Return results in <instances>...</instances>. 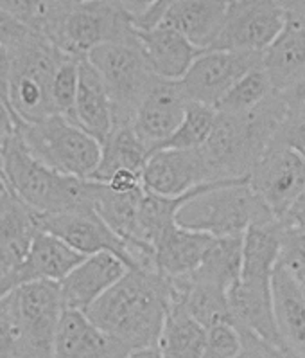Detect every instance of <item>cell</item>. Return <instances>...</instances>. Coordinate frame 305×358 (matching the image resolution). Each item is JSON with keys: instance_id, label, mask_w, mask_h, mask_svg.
I'll return each instance as SVG.
<instances>
[{"instance_id": "obj_1", "label": "cell", "mask_w": 305, "mask_h": 358, "mask_svg": "<svg viewBox=\"0 0 305 358\" xmlns=\"http://www.w3.org/2000/svg\"><path fill=\"white\" fill-rule=\"evenodd\" d=\"M169 304L168 279L153 270L130 268L84 313L113 341L135 353L156 348Z\"/></svg>"}, {"instance_id": "obj_2", "label": "cell", "mask_w": 305, "mask_h": 358, "mask_svg": "<svg viewBox=\"0 0 305 358\" xmlns=\"http://www.w3.org/2000/svg\"><path fill=\"white\" fill-rule=\"evenodd\" d=\"M285 112L288 106L276 90L246 112H218L210 137L200 148L210 182L250 177L275 139Z\"/></svg>"}, {"instance_id": "obj_3", "label": "cell", "mask_w": 305, "mask_h": 358, "mask_svg": "<svg viewBox=\"0 0 305 358\" xmlns=\"http://www.w3.org/2000/svg\"><path fill=\"white\" fill-rule=\"evenodd\" d=\"M6 191L36 215L94 209V180L50 169L31 155L18 131L0 150Z\"/></svg>"}, {"instance_id": "obj_4", "label": "cell", "mask_w": 305, "mask_h": 358, "mask_svg": "<svg viewBox=\"0 0 305 358\" xmlns=\"http://www.w3.org/2000/svg\"><path fill=\"white\" fill-rule=\"evenodd\" d=\"M135 15L119 0H58L38 33L59 51L87 58L99 45L135 38Z\"/></svg>"}, {"instance_id": "obj_5", "label": "cell", "mask_w": 305, "mask_h": 358, "mask_svg": "<svg viewBox=\"0 0 305 358\" xmlns=\"http://www.w3.org/2000/svg\"><path fill=\"white\" fill-rule=\"evenodd\" d=\"M275 218L251 191L248 178L209 182L176 215L178 225L214 238L243 236L248 227Z\"/></svg>"}, {"instance_id": "obj_6", "label": "cell", "mask_w": 305, "mask_h": 358, "mask_svg": "<svg viewBox=\"0 0 305 358\" xmlns=\"http://www.w3.org/2000/svg\"><path fill=\"white\" fill-rule=\"evenodd\" d=\"M67 56L38 33L13 49L9 106L18 122H36L54 115L52 81Z\"/></svg>"}, {"instance_id": "obj_7", "label": "cell", "mask_w": 305, "mask_h": 358, "mask_svg": "<svg viewBox=\"0 0 305 358\" xmlns=\"http://www.w3.org/2000/svg\"><path fill=\"white\" fill-rule=\"evenodd\" d=\"M24 146L54 171L92 178L101 159V143L74 122L54 114L36 122H18Z\"/></svg>"}, {"instance_id": "obj_8", "label": "cell", "mask_w": 305, "mask_h": 358, "mask_svg": "<svg viewBox=\"0 0 305 358\" xmlns=\"http://www.w3.org/2000/svg\"><path fill=\"white\" fill-rule=\"evenodd\" d=\"M87 58L105 83L112 101L113 124L133 121L138 105L156 80L144 59L137 36L96 47Z\"/></svg>"}, {"instance_id": "obj_9", "label": "cell", "mask_w": 305, "mask_h": 358, "mask_svg": "<svg viewBox=\"0 0 305 358\" xmlns=\"http://www.w3.org/2000/svg\"><path fill=\"white\" fill-rule=\"evenodd\" d=\"M288 20L281 0H230L210 49L264 55Z\"/></svg>"}, {"instance_id": "obj_10", "label": "cell", "mask_w": 305, "mask_h": 358, "mask_svg": "<svg viewBox=\"0 0 305 358\" xmlns=\"http://www.w3.org/2000/svg\"><path fill=\"white\" fill-rule=\"evenodd\" d=\"M20 315L18 358H54V341L63 299L59 282L34 281L15 288Z\"/></svg>"}, {"instance_id": "obj_11", "label": "cell", "mask_w": 305, "mask_h": 358, "mask_svg": "<svg viewBox=\"0 0 305 358\" xmlns=\"http://www.w3.org/2000/svg\"><path fill=\"white\" fill-rule=\"evenodd\" d=\"M248 184L273 218L282 222L305 187V160L273 139L251 169Z\"/></svg>"}, {"instance_id": "obj_12", "label": "cell", "mask_w": 305, "mask_h": 358, "mask_svg": "<svg viewBox=\"0 0 305 358\" xmlns=\"http://www.w3.org/2000/svg\"><path fill=\"white\" fill-rule=\"evenodd\" d=\"M34 218H36V227L40 231L56 236L75 252L83 254V256L110 252L122 259L128 268H135L130 245L121 236H117L94 209L50 213V215L34 213Z\"/></svg>"}, {"instance_id": "obj_13", "label": "cell", "mask_w": 305, "mask_h": 358, "mask_svg": "<svg viewBox=\"0 0 305 358\" xmlns=\"http://www.w3.org/2000/svg\"><path fill=\"white\" fill-rule=\"evenodd\" d=\"M260 64H262V55L255 52L207 49L194 59V64L180 80V85L188 101L216 108L223 96L248 71Z\"/></svg>"}, {"instance_id": "obj_14", "label": "cell", "mask_w": 305, "mask_h": 358, "mask_svg": "<svg viewBox=\"0 0 305 358\" xmlns=\"http://www.w3.org/2000/svg\"><path fill=\"white\" fill-rule=\"evenodd\" d=\"M187 105L188 99L180 81L156 78L131 121L135 134L147 148V152H156L171 139L176 128L180 127Z\"/></svg>"}, {"instance_id": "obj_15", "label": "cell", "mask_w": 305, "mask_h": 358, "mask_svg": "<svg viewBox=\"0 0 305 358\" xmlns=\"http://www.w3.org/2000/svg\"><path fill=\"white\" fill-rule=\"evenodd\" d=\"M210 182L201 150L162 148L151 153L142 171L147 193L160 196H180Z\"/></svg>"}, {"instance_id": "obj_16", "label": "cell", "mask_w": 305, "mask_h": 358, "mask_svg": "<svg viewBox=\"0 0 305 358\" xmlns=\"http://www.w3.org/2000/svg\"><path fill=\"white\" fill-rule=\"evenodd\" d=\"M135 36L147 67L158 80L180 81L194 59L207 51L194 45L180 31L163 22L153 27H137Z\"/></svg>"}, {"instance_id": "obj_17", "label": "cell", "mask_w": 305, "mask_h": 358, "mask_svg": "<svg viewBox=\"0 0 305 358\" xmlns=\"http://www.w3.org/2000/svg\"><path fill=\"white\" fill-rule=\"evenodd\" d=\"M36 218L8 191L0 193V297L15 290L13 279L29 252L36 234Z\"/></svg>"}, {"instance_id": "obj_18", "label": "cell", "mask_w": 305, "mask_h": 358, "mask_svg": "<svg viewBox=\"0 0 305 358\" xmlns=\"http://www.w3.org/2000/svg\"><path fill=\"white\" fill-rule=\"evenodd\" d=\"M230 320L243 333L282 350L273 313L271 282L239 279L228 288Z\"/></svg>"}, {"instance_id": "obj_19", "label": "cell", "mask_w": 305, "mask_h": 358, "mask_svg": "<svg viewBox=\"0 0 305 358\" xmlns=\"http://www.w3.org/2000/svg\"><path fill=\"white\" fill-rule=\"evenodd\" d=\"M128 270L122 259L110 252L87 256L59 282L63 306L65 310L87 312Z\"/></svg>"}, {"instance_id": "obj_20", "label": "cell", "mask_w": 305, "mask_h": 358, "mask_svg": "<svg viewBox=\"0 0 305 358\" xmlns=\"http://www.w3.org/2000/svg\"><path fill=\"white\" fill-rule=\"evenodd\" d=\"M130 351L80 310H63L54 341V358H130Z\"/></svg>"}, {"instance_id": "obj_21", "label": "cell", "mask_w": 305, "mask_h": 358, "mask_svg": "<svg viewBox=\"0 0 305 358\" xmlns=\"http://www.w3.org/2000/svg\"><path fill=\"white\" fill-rule=\"evenodd\" d=\"M262 67L276 92L305 76V9H288V20L262 55Z\"/></svg>"}, {"instance_id": "obj_22", "label": "cell", "mask_w": 305, "mask_h": 358, "mask_svg": "<svg viewBox=\"0 0 305 358\" xmlns=\"http://www.w3.org/2000/svg\"><path fill=\"white\" fill-rule=\"evenodd\" d=\"M84 257L56 236L38 229L29 252L15 274L13 287L18 288L34 281L61 282Z\"/></svg>"}, {"instance_id": "obj_23", "label": "cell", "mask_w": 305, "mask_h": 358, "mask_svg": "<svg viewBox=\"0 0 305 358\" xmlns=\"http://www.w3.org/2000/svg\"><path fill=\"white\" fill-rule=\"evenodd\" d=\"M271 297L282 351L305 357V292L281 265L273 272Z\"/></svg>"}, {"instance_id": "obj_24", "label": "cell", "mask_w": 305, "mask_h": 358, "mask_svg": "<svg viewBox=\"0 0 305 358\" xmlns=\"http://www.w3.org/2000/svg\"><path fill=\"white\" fill-rule=\"evenodd\" d=\"M214 236L172 225L156 240L155 272L165 279H178L193 274L212 245Z\"/></svg>"}, {"instance_id": "obj_25", "label": "cell", "mask_w": 305, "mask_h": 358, "mask_svg": "<svg viewBox=\"0 0 305 358\" xmlns=\"http://www.w3.org/2000/svg\"><path fill=\"white\" fill-rule=\"evenodd\" d=\"M230 0H174L163 13V24L180 31L200 49H210L225 20Z\"/></svg>"}, {"instance_id": "obj_26", "label": "cell", "mask_w": 305, "mask_h": 358, "mask_svg": "<svg viewBox=\"0 0 305 358\" xmlns=\"http://www.w3.org/2000/svg\"><path fill=\"white\" fill-rule=\"evenodd\" d=\"M74 124L96 137L99 143L113 128V110L99 72L88 58L80 59V85L74 106Z\"/></svg>"}, {"instance_id": "obj_27", "label": "cell", "mask_w": 305, "mask_h": 358, "mask_svg": "<svg viewBox=\"0 0 305 358\" xmlns=\"http://www.w3.org/2000/svg\"><path fill=\"white\" fill-rule=\"evenodd\" d=\"M282 236L284 227L276 220L248 227L243 234V265L239 279L271 282L281 257Z\"/></svg>"}, {"instance_id": "obj_28", "label": "cell", "mask_w": 305, "mask_h": 358, "mask_svg": "<svg viewBox=\"0 0 305 358\" xmlns=\"http://www.w3.org/2000/svg\"><path fill=\"white\" fill-rule=\"evenodd\" d=\"M171 287V299L178 301L194 319L205 328L230 320L228 294L214 282L201 281L193 275L168 279Z\"/></svg>"}, {"instance_id": "obj_29", "label": "cell", "mask_w": 305, "mask_h": 358, "mask_svg": "<svg viewBox=\"0 0 305 358\" xmlns=\"http://www.w3.org/2000/svg\"><path fill=\"white\" fill-rule=\"evenodd\" d=\"M151 153L135 134L131 122L113 124L112 131L101 143V159L92 180L106 182L113 173L135 171L142 175L146 160Z\"/></svg>"}, {"instance_id": "obj_30", "label": "cell", "mask_w": 305, "mask_h": 358, "mask_svg": "<svg viewBox=\"0 0 305 358\" xmlns=\"http://www.w3.org/2000/svg\"><path fill=\"white\" fill-rule=\"evenodd\" d=\"M207 328L200 324L178 301L171 299L160 331L158 350L162 358H201L205 350Z\"/></svg>"}, {"instance_id": "obj_31", "label": "cell", "mask_w": 305, "mask_h": 358, "mask_svg": "<svg viewBox=\"0 0 305 358\" xmlns=\"http://www.w3.org/2000/svg\"><path fill=\"white\" fill-rule=\"evenodd\" d=\"M243 265V236L214 238L212 245L194 270L193 278L223 287L226 292L241 278Z\"/></svg>"}, {"instance_id": "obj_32", "label": "cell", "mask_w": 305, "mask_h": 358, "mask_svg": "<svg viewBox=\"0 0 305 358\" xmlns=\"http://www.w3.org/2000/svg\"><path fill=\"white\" fill-rule=\"evenodd\" d=\"M273 92H275V87H273L266 69L260 64L255 69L248 71L223 96L221 101L216 105V110L218 112H232V114H235V112H246V110L255 108L260 103L266 101Z\"/></svg>"}, {"instance_id": "obj_33", "label": "cell", "mask_w": 305, "mask_h": 358, "mask_svg": "<svg viewBox=\"0 0 305 358\" xmlns=\"http://www.w3.org/2000/svg\"><path fill=\"white\" fill-rule=\"evenodd\" d=\"M216 115H218V110L214 108V106L188 101L180 127L176 128L174 134L171 135V139L163 144L162 148L200 150L210 137ZM162 148H160V150H162Z\"/></svg>"}, {"instance_id": "obj_34", "label": "cell", "mask_w": 305, "mask_h": 358, "mask_svg": "<svg viewBox=\"0 0 305 358\" xmlns=\"http://www.w3.org/2000/svg\"><path fill=\"white\" fill-rule=\"evenodd\" d=\"M80 59L75 56H67L59 64L52 81V106L54 114L61 115L67 121L74 122V106L80 85Z\"/></svg>"}, {"instance_id": "obj_35", "label": "cell", "mask_w": 305, "mask_h": 358, "mask_svg": "<svg viewBox=\"0 0 305 358\" xmlns=\"http://www.w3.org/2000/svg\"><path fill=\"white\" fill-rule=\"evenodd\" d=\"M244 351L243 333L232 320L207 328V341L201 358H241Z\"/></svg>"}, {"instance_id": "obj_36", "label": "cell", "mask_w": 305, "mask_h": 358, "mask_svg": "<svg viewBox=\"0 0 305 358\" xmlns=\"http://www.w3.org/2000/svg\"><path fill=\"white\" fill-rule=\"evenodd\" d=\"M20 338L17 290H11L0 297V358H18Z\"/></svg>"}, {"instance_id": "obj_37", "label": "cell", "mask_w": 305, "mask_h": 358, "mask_svg": "<svg viewBox=\"0 0 305 358\" xmlns=\"http://www.w3.org/2000/svg\"><path fill=\"white\" fill-rule=\"evenodd\" d=\"M278 265L305 292V229H284Z\"/></svg>"}, {"instance_id": "obj_38", "label": "cell", "mask_w": 305, "mask_h": 358, "mask_svg": "<svg viewBox=\"0 0 305 358\" xmlns=\"http://www.w3.org/2000/svg\"><path fill=\"white\" fill-rule=\"evenodd\" d=\"M58 0H0V9L22 20L33 31H40Z\"/></svg>"}, {"instance_id": "obj_39", "label": "cell", "mask_w": 305, "mask_h": 358, "mask_svg": "<svg viewBox=\"0 0 305 358\" xmlns=\"http://www.w3.org/2000/svg\"><path fill=\"white\" fill-rule=\"evenodd\" d=\"M275 139L305 160V108H288Z\"/></svg>"}, {"instance_id": "obj_40", "label": "cell", "mask_w": 305, "mask_h": 358, "mask_svg": "<svg viewBox=\"0 0 305 358\" xmlns=\"http://www.w3.org/2000/svg\"><path fill=\"white\" fill-rule=\"evenodd\" d=\"M33 34H36V31L31 29L29 26H25L24 22L18 20L17 17H13L4 9H0V45L13 51L24 42H27Z\"/></svg>"}, {"instance_id": "obj_41", "label": "cell", "mask_w": 305, "mask_h": 358, "mask_svg": "<svg viewBox=\"0 0 305 358\" xmlns=\"http://www.w3.org/2000/svg\"><path fill=\"white\" fill-rule=\"evenodd\" d=\"M239 331H241V329H239ZM243 341H244L243 358H284V351L276 350V348H273V345L259 341V338L250 335V333H243Z\"/></svg>"}, {"instance_id": "obj_42", "label": "cell", "mask_w": 305, "mask_h": 358, "mask_svg": "<svg viewBox=\"0 0 305 358\" xmlns=\"http://www.w3.org/2000/svg\"><path fill=\"white\" fill-rule=\"evenodd\" d=\"M18 127V119L15 117L13 110L9 108L8 103L0 97V150L8 144Z\"/></svg>"}, {"instance_id": "obj_43", "label": "cell", "mask_w": 305, "mask_h": 358, "mask_svg": "<svg viewBox=\"0 0 305 358\" xmlns=\"http://www.w3.org/2000/svg\"><path fill=\"white\" fill-rule=\"evenodd\" d=\"M278 94L288 108H305V76H302L291 87L281 90Z\"/></svg>"}, {"instance_id": "obj_44", "label": "cell", "mask_w": 305, "mask_h": 358, "mask_svg": "<svg viewBox=\"0 0 305 358\" xmlns=\"http://www.w3.org/2000/svg\"><path fill=\"white\" fill-rule=\"evenodd\" d=\"M281 224L284 229H305V187Z\"/></svg>"}, {"instance_id": "obj_45", "label": "cell", "mask_w": 305, "mask_h": 358, "mask_svg": "<svg viewBox=\"0 0 305 358\" xmlns=\"http://www.w3.org/2000/svg\"><path fill=\"white\" fill-rule=\"evenodd\" d=\"M9 81H11V51L0 45V97L9 105ZM11 108V106H9Z\"/></svg>"}, {"instance_id": "obj_46", "label": "cell", "mask_w": 305, "mask_h": 358, "mask_svg": "<svg viewBox=\"0 0 305 358\" xmlns=\"http://www.w3.org/2000/svg\"><path fill=\"white\" fill-rule=\"evenodd\" d=\"M119 2H122L135 15V18H137L142 13H146L147 9L155 4V2H158V0H119Z\"/></svg>"}, {"instance_id": "obj_47", "label": "cell", "mask_w": 305, "mask_h": 358, "mask_svg": "<svg viewBox=\"0 0 305 358\" xmlns=\"http://www.w3.org/2000/svg\"><path fill=\"white\" fill-rule=\"evenodd\" d=\"M130 358H162L160 357L158 350L153 348V350H144V351H135L130 355Z\"/></svg>"}, {"instance_id": "obj_48", "label": "cell", "mask_w": 305, "mask_h": 358, "mask_svg": "<svg viewBox=\"0 0 305 358\" xmlns=\"http://www.w3.org/2000/svg\"><path fill=\"white\" fill-rule=\"evenodd\" d=\"M285 9H305V0H281Z\"/></svg>"}, {"instance_id": "obj_49", "label": "cell", "mask_w": 305, "mask_h": 358, "mask_svg": "<svg viewBox=\"0 0 305 358\" xmlns=\"http://www.w3.org/2000/svg\"><path fill=\"white\" fill-rule=\"evenodd\" d=\"M284 358H305L302 355H291V353H284Z\"/></svg>"}, {"instance_id": "obj_50", "label": "cell", "mask_w": 305, "mask_h": 358, "mask_svg": "<svg viewBox=\"0 0 305 358\" xmlns=\"http://www.w3.org/2000/svg\"><path fill=\"white\" fill-rule=\"evenodd\" d=\"M6 186H4V180H2V173H0V193H4Z\"/></svg>"}, {"instance_id": "obj_51", "label": "cell", "mask_w": 305, "mask_h": 358, "mask_svg": "<svg viewBox=\"0 0 305 358\" xmlns=\"http://www.w3.org/2000/svg\"><path fill=\"white\" fill-rule=\"evenodd\" d=\"M65 2H83V0H65Z\"/></svg>"}, {"instance_id": "obj_52", "label": "cell", "mask_w": 305, "mask_h": 358, "mask_svg": "<svg viewBox=\"0 0 305 358\" xmlns=\"http://www.w3.org/2000/svg\"><path fill=\"white\" fill-rule=\"evenodd\" d=\"M241 358H243V355H241Z\"/></svg>"}]
</instances>
